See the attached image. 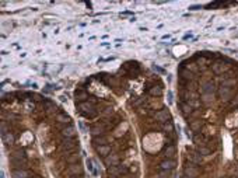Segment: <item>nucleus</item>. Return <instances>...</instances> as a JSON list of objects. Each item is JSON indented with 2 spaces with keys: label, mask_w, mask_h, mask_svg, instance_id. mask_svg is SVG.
<instances>
[{
  "label": "nucleus",
  "mask_w": 238,
  "mask_h": 178,
  "mask_svg": "<svg viewBox=\"0 0 238 178\" xmlns=\"http://www.w3.org/2000/svg\"><path fill=\"white\" fill-rule=\"evenodd\" d=\"M237 178H238V177H237Z\"/></svg>",
  "instance_id": "37"
},
{
  "label": "nucleus",
  "mask_w": 238,
  "mask_h": 178,
  "mask_svg": "<svg viewBox=\"0 0 238 178\" xmlns=\"http://www.w3.org/2000/svg\"><path fill=\"white\" fill-rule=\"evenodd\" d=\"M182 77L186 80H192L193 79V73L189 72V70H182Z\"/></svg>",
  "instance_id": "26"
},
{
  "label": "nucleus",
  "mask_w": 238,
  "mask_h": 178,
  "mask_svg": "<svg viewBox=\"0 0 238 178\" xmlns=\"http://www.w3.org/2000/svg\"><path fill=\"white\" fill-rule=\"evenodd\" d=\"M76 133H77V131H76V128H74V126H66V128L62 129V135H63V138H66V139L74 138V136H76Z\"/></svg>",
  "instance_id": "7"
},
{
  "label": "nucleus",
  "mask_w": 238,
  "mask_h": 178,
  "mask_svg": "<svg viewBox=\"0 0 238 178\" xmlns=\"http://www.w3.org/2000/svg\"><path fill=\"white\" fill-rule=\"evenodd\" d=\"M184 178H191V177H184Z\"/></svg>",
  "instance_id": "36"
},
{
  "label": "nucleus",
  "mask_w": 238,
  "mask_h": 178,
  "mask_svg": "<svg viewBox=\"0 0 238 178\" xmlns=\"http://www.w3.org/2000/svg\"><path fill=\"white\" fill-rule=\"evenodd\" d=\"M189 160H191L192 164H200V161H202V156L199 154L198 152H196V153H192V154L189 156Z\"/></svg>",
  "instance_id": "17"
},
{
  "label": "nucleus",
  "mask_w": 238,
  "mask_h": 178,
  "mask_svg": "<svg viewBox=\"0 0 238 178\" xmlns=\"http://www.w3.org/2000/svg\"><path fill=\"white\" fill-rule=\"evenodd\" d=\"M177 165V163L174 161V160H171V158H165V160H162L161 163H160V168H161L162 171H169V170H174Z\"/></svg>",
  "instance_id": "3"
},
{
  "label": "nucleus",
  "mask_w": 238,
  "mask_h": 178,
  "mask_svg": "<svg viewBox=\"0 0 238 178\" xmlns=\"http://www.w3.org/2000/svg\"><path fill=\"white\" fill-rule=\"evenodd\" d=\"M175 152H177V149H175V146L174 145H171V146H168V147L164 150V154H165V157L167 158H171L172 156L175 154Z\"/></svg>",
  "instance_id": "18"
},
{
  "label": "nucleus",
  "mask_w": 238,
  "mask_h": 178,
  "mask_svg": "<svg viewBox=\"0 0 238 178\" xmlns=\"http://www.w3.org/2000/svg\"><path fill=\"white\" fill-rule=\"evenodd\" d=\"M212 69H213V72H214L216 74H220V73H223V72L227 70V66H225L223 62H216V63H213L212 65Z\"/></svg>",
  "instance_id": "10"
},
{
  "label": "nucleus",
  "mask_w": 238,
  "mask_h": 178,
  "mask_svg": "<svg viewBox=\"0 0 238 178\" xmlns=\"http://www.w3.org/2000/svg\"><path fill=\"white\" fill-rule=\"evenodd\" d=\"M11 175H13V178H28L30 177V174H28V171H25V170H13V172H11Z\"/></svg>",
  "instance_id": "14"
},
{
  "label": "nucleus",
  "mask_w": 238,
  "mask_h": 178,
  "mask_svg": "<svg viewBox=\"0 0 238 178\" xmlns=\"http://www.w3.org/2000/svg\"><path fill=\"white\" fill-rule=\"evenodd\" d=\"M193 142H195L196 145H200V143H203V136L200 135V133L195 135V136H193Z\"/></svg>",
  "instance_id": "28"
},
{
  "label": "nucleus",
  "mask_w": 238,
  "mask_h": 178,
  "mask_svg": "<svg viewBox=\"0 0 238 178\" xmlns=\"http://www.w3.org/2000/svg\"><path fill=\"white\" fill-rule=\"evenodd\" d=\"M67 161H69L70 164H77V161H79V154H73V156H70V157L67 158Z\"/></svg>",
  "instance_id": "27"
},
{
  "label": "nucleus",
  "mask_w": 238,
  "mask_h": 178,
  "mask_svg": "<svg viewBox=\"0 0 238 178\" xmlns=\"http://www.w3.org/2000/svg\"><path fill=\"white\" fill-rule=\"evenodd\" d=\"M105 131H106V126L104 125V123H98V125H94L93 128H91V135H93L94 138H98V136H102Z\"/></svg>",
  "instance_id": "4"
},
{
  "label": "nucleus",
  "mask_w": 238,
  "mask_h": 178,
  "mask_svg": "<svg viewBox=\"0 0 238 178\" xmlns=\"http://www.w3.org/2000/svg\"><path fill=\"white\" fill-rule=\"evenodd\" d=\"M202 91H203V94H213L216 91V86L212 81H207L202 86Z\"/></svg>",
  "instance_id": "11"
},
{
  "label": "nucleus",
  "mask_w": 238,
  "mask_h": 178,
  "mask_svg": "<svg viewBox=\"0 0 238 178\" xmlns=\"http://www.w3.org/2000/svg\"><path fill=\"white\" fill-rule=\"evenodd\" d=\"M97 153H98L99 156H102V157H106L108 154H111V147H109L108 145L98 146V147H97Z\"/></svg>",
  "instance_id": "13"
},
{
  "label": "nucleus",
  "mask_w": 238,
  "mask_h": 178,
  "mask_svg": "<svg viewBox=\"0 0 238 178\" xmlns=\"http://www.w3.org/2000/svg\"><path fill=\"white\" fill-rule=\"evenodd\" d=\"M76 146L77 143L72 139H65L62 143V149H65V150H73V149H76Z\"/></svg>",
  "instance_id": "12"
},
{
  "label": "nucleus",
  "mask_w": 238,
  "mask_h": 178,
  "mask_svg": "<svg viewBox=\"0 0 238 178\" xmlns=\"http://www.w3.org/2000/svg\"><path fill=\"white\" fill-rule=\"evenodd\" d=\"M202 101L205 104H210L213 101V94H202Z\"/></svg>",
  "instance_id": "25"
},
{
  "label": "nucleus",
  "mask_w": 238,
  "mask_h": 178,
  "mask_svg": "<svg viewBox=\"0 0 238 178\" xmlns=\"http://www.w3.org/2000/svg\"><path fill=\"white\" fill-rule=\"evenodd\" d=\"M105 164L108 165V167H112V165H119V157L116 154H108L105 157Z\"/></svg>",
  "instance_id": "8"
},
{
  "label": "nucleus",
  "mask_w": 238,
  "mask_h": 178,
  "mask_svg": "<svg viewBox=\"0 0 238 178\" xmlns=\"http://www.w3.org/2000/svg\"><path fill=\"white\" fill-rule=\"evenodd\" d=\"M158 178H168V177H165V175H158Z\"/></svg>",
  "instance_id": "35"
},
{
  "label": "nucleus",
  "mask_w": 238,
  "mask_h": 178,
  "mask_svg": "<svg viewBox=\"0 0 238 178\" xmlns=\"http://www.w3.org/2000/svg\"><path fill=\"white\" fill-rule=\"evenodd\" d=\"M162 129H164V131H168V132H171V131H172V123L165 122L164 125H162Z\"/></svg>",
  "instance_id": "31"
},
{
  "label": "nucleus",
  "mask_w": 238,
  "mask_h": 178,
  "mask_svg": "<svg viewBox=\"0 0 238 178\" xmlns=\"http://www.w3.org/2000/svg\"><path fill=\"white\" fill-rule=\"evenodd\" d=\"M234 104H235V105H238V94L235 96V98H234Z\"/></svg>",
  "instance_id": "34"
},
{
  "label": "nucleus",
  "mask_w": 238,
  "mask_h": 178,
  "mask_svg": "<svg viewBox=\"0 0 238 178\" xmlns=\"http://www.w3.org/2000/svg\"><path fill=\"white\" fill-rule=\"evenodd\" d=\"M184 172H185V177H191V178H196L199 175V170L195 167V164L186 165Z\"/></svg>",
  "instance_id": "6"
},
{
  "label": "nucleus",
  "mask_w": 238,
  "mask_h": 178,
  "mask_svg": "<svg viewBox=\"0 0 238 178\" xmlns=\"http://www.w3.org/2000/svg\"><path fill=\"white\" fill-rule=\"evenodd\" d=\"M149 94L150 96H157V97H160L162 94V90H161V87H151L150 89V91H149Z\"/></svg>",
  "instance_id": "21"
},
{
  "label": "nucleus",
  "mask_w": 238,
  "mask_h": 178,
  "mask_svg": "<svg viewBox=\"0 0 238 178\" xmlns=\"http://www.w3.org/2000/svg\"><path fill=\"white\" fill-rule=\"evenodd\" d=\"M93 143L98 147V146H105L106 143H108V139L105 138V136H98V138H94L93 139Z\"/></svg>",
  "instance_id": "16"
},
{
  "label": "nucleus",
  "mask_w": 238,
  "mask_h": 178,
  "mask_svg": "<svg viewBox=\"0 0 238 178\" xmlns=\"http://www.w3.org/2000/svg\"><path fill=\"white\" fill-rule=\"evenodd\" d=\"M76 98H80V100L88 98V94H87V93H84V91H79V93H76Z\"/></svg>",
  "instance_id": "29"
},
{
  "label": "nucleus",
  "mask_w": 238,
  "mask_h": 178,
  "mask_svg": "<svg viewBox=\"0 0 238 178\" xmlns=\"http://www.w3.org/2000/svg\"><path fill=\"white\" fill-rule=\"evenodd\" d=\"M56 119L59 121V122H62V123H67L70 121V118L66 115V114H59V115L56 116Z\"/></svg>",
  "instance_id": "24"
},
{
  "label": "nucleus",
  "mask_w": 238,
  "mask_h": 178,
  "mask_svg": "<svg viewBox=\"0 0 238 178\" xmlns=\"http://www.w3.org/2000/svg\"><path fill=\"white\" fill-rule=\"evenodd\" d=\"M77 108L80 109V112L87 118H94L97 115V112L94 111V104L93 102H80Z\"/></svg>",
  "instance_id": "1"
},
{
  "label": "nucleus",
  "mask_w": 238,
  "mask_h": 178,
  "mask_svg": "<svg viewBox=\"0 0 238 178\" xmlns=\"http://www.w3.org/2000/svg\"><path fill=\"white\" fill-rule=\"evenodd\" d=\"M198 153L200 156H209V154H212V150L209 147H205V146H199L198 147Z\"/></svg>",
  "instance_id": "20"
},
{
  "label": "nucleus",
  "mask_w": 238,
  "mask_h": 178,
  "mask_svg": "<svg viewBox=\"0 0 238 178\" xmlns=\"http://www.w3.org/2000/svg\"><path fill=\"white\" fill-rule=\"evenodd\" d=\"M69 172L72 175H77V174H81V172H83V168H81V165L79 164V163H77V164H72L69 167Z\"/></svg>",
  "instance_id": "15"
},
{
  "label": "nucleus",
  "mask_w": 238,
  "mask_h": 178,
  "mask_svg": "<svg viewBox=\"0 0 238 178\" xmlns=\"http://www.w3.org/2000/svg\"><path fill=\"white\" fill-rule=\"evenodd\" d=\"M188 90H195L196 89V83L195 81H191V83H188V87H186Z\"/></svg>",
  "instance_id": "32"
},
{
  "label": "nucleus",
  "mask_w": 238,
  "mask_h": 178,
  "mask_svg": "<svg viewBox=\"0 0 238 178\" xmlns=\"http://www.w3.org/2000/svg\"><path fill=\"white\" fill-rule=\"evenodd\" d=\"M155 119L158 121V122H161V123H165V122H168L167 119H168V111L167 109H161V111H158V112H155Z\"/></svg>",
  "instance_id": "9"
},
{
  "label": "nucleus",
  "mask_w": 238,
  "mask_h": 178,
  "mask_svg": "<svg viewBox=\"0 0 238 178\" xmlns=\"http://www.w3.org/2000/svg\"><path fill=\"white\" fill-rule=\"evenodd\" d=\"M3 140H4V143H6V145H13L14 136L11 135L10 132H9V133H4V135H3Z\"/></svg>",
  "instance_id": "22"
},
{
  "label": "nucleus",
  "mask_w": 238,
  "mask_h": 178,
  "mask_svg": "<svg viewBox=\"0 0 238 178\" xmlns=\"http://www.w3.org/2000/svg\"><path fill=\"white\" fill-rule=\"evenodd\" d=\"M128 172V168L125 165H112V167H108V174L112 175V177H118V175H122Z\"/></svg>",
  "instance_id": "2"
},
{
  "label": "nucleus",
  "mask_w": 238,
  "mask_h": 178,
  "mask_svg": "<svg viewBox=\"0 0 238 178\" xmlns=\"http://www.w3.org/2000/svg\"><path fill=\"white\" fill-rule=\"evenodd\" d=\"M181 109H182V112H184V115L185 116H188V115H191L192 114V105L191 104H182Z\"/></svg>",
  "instance_id": "19"
},
{
  "label": "nucleus",
  "mask_w": 238,
  "mask_h": 178,
  "mask_svg": "<svg viewBox=\"0 0 238 178\" xmlns=\"http://www.w3.org/2000/svg\"><path fill=\"white\" fill-rule=\"evenodd\" d=\"M218 96L221 97V100L228 101L230 98H232V91L230 87H220L218 89Z\"/></svg>",
  "instance_id": "5"
},
{
  "label": "nucleus",
  "mask_w": 238,
  "mask_h": 178,
  "mask_svg": "<svg viewBox=\"0 0 238 178\" xmlns=\"http://www.w3.org/2000/svg\"><path fill=\"white\" fill-rule=\"evenodd\" d=\"M199 125H200L199 122H193V123L191 125V128H192V129H198V128H199Z\"/></svg>",
  "instance_id": "33"
},
{
  "label": "nucleus",
  "mask_w": 238,
  "mask_h": 178,
  "mask_svg": "<svg viewBox=\"0 0 238 178\" xmlns=\"http://www.w3.org/2000/svg\"><path fill=\"white\" fill-rule=\"evenodd\" d=\"M25 158V156H24V152H21V150H17V152L13 153V160H24Z\"/></svg>",
  "instance_id": "23"
},
{
  "label": "nucleus",
  "mask_w": 238,
  "mask_h": 178,
  "mask_svg": "<svg viewBox=\"0 0 238 178\" xmlns=\"http://www.w3.org/2000/svg\"><path fill=\"white\" fill-rule=\"evenodd\" d=\"M232 84H234V79H228L221 83V87H228V86H232Z\"/></svg>",
  "instance_id": "30"
}]
</instances>
